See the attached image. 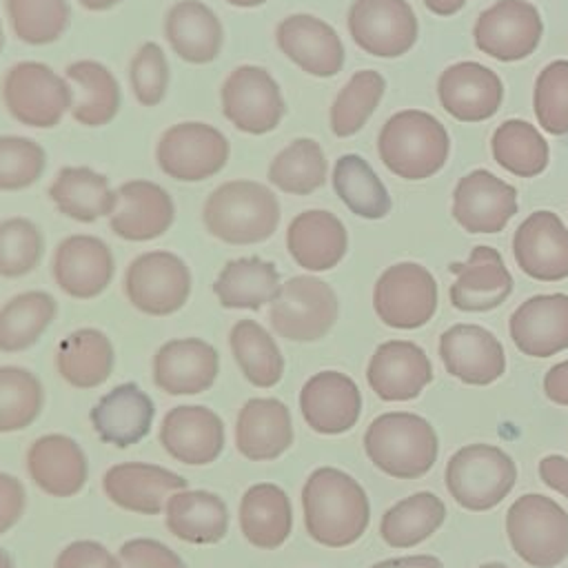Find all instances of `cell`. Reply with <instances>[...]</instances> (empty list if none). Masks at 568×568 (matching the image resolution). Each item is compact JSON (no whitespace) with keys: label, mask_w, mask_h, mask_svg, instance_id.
I'll return each instance as SVG.
<instances>
[{"label":"cell","mask_w":568,"mask_h":568,"mask_svg":"<svg viewBox=\"0 0 568 568\" xmlns=\"http://www.w3.org/2000/svg\"><path fill=\"white\" fill-rule=\"evenodd\" d=\"M366 382L384 402H408L433 382V364L415 342L388 339L371 355Z\"/></svg>","instance_id":"cell-24"},{"label":"cell","mask_w":568,"mask_h":568,"mask_svg":"<svg viewBox=\"0 0 568 568\" xmlns=\"http://www.w3.org/2000/svg\"><path fill=\"white\" fill-rule=\"evenodd\" d=\"M158 437L164 453L186 466L213 464L222 455L226 439L220 415L200 404L169 408Z\"/></svg>","instance_id":"cell-16"},{"label":"cell","mask_w":568,"mask_h":568,"mask_svg":"<svg viewBox=\"0 0 568 568\" xmlns=\"http://www.w3.org/2000/svg\"><path fill=\"white\" fill-rule=\"evenodd\" d=\"M164 38L184 62L209 64L224 47V27L209 4L180 0L164 16Z\"/></svg>","instance_id":"cell-33"},{"label":"cell","mask_w":568,"mask_h":568,"mask_svg":"<svg viewBox=\"0 0 568 568\" xmlns=\"http://www.w3.org/2000/svg\"><path fill=\"white\" fill-rule=\"evenodd\" d=\"M437 98L455 120L479 122L499 111L504 84L493 69L479 62H455L437 78Z\"/></svg>","instance_id":"cell-26"},{"label":"cell","mask_w":568,"mask_h":568,"mask_svg":"<svg viewBox=\"0 0 568 568\" xmlns=\"http://www.w3.org/2000/svg\"><path fill=\"white\" fill-rule=\"evenodd\" d=\"M535 118L550 135L568 133V60H555L535 80Z\"/></svg>","instance_id":"cell-51"},{"label":"cell","mask_w":568,"mask_h":568,"mask_svg":"<svg viewBox=\"0 0 568 568\" xmlns=\"http://www.w3.org/2000/svg\"><path fill=\"white\" fill-rule=\"evenodd\" d=\"M171 69L158 42H142L129 62V84L142 106H158L169 91Z\"/></svg>","instance_id":"cell-52"},{"label":"cell","mask_w":568,"mask_h":568,"mask_svg":"<svg viewBox=\"0 0 568 568\" xmlns=\"http://www.w3.org/2000/svg\"><path fill=\"white\" fill-rule=\"evenodd\" d=\"M373 308L390 328H419L437 311V282L422 264H393L375 282Z\"/></svg>","instance_id":"cell-12"},{"label":"cell","mask_w":568,"mask_h":568,"mask_svg":"<svg viewBox=\"0 0 568 568\" xmlns=\"http://www.w3.org/2000/svg\"><path fill=\"white\" fill-rule=\"evenodd\" d=\"M231 155L229 138L206 122H178L155 144L160 171L180 182H202L220 173Z\"/></svg>","instance_id":"cell-10"},{"label":"cell","mask_w":568,"mask_h":568,"mask_svg":"<svg viewBox=\"0 0 568 568\" xmlns=\"http://www.w3.org/2000/svg\"><path fill=\"white\" fill-rule=\"evenodd\" d=\"M175 220L173 197L151 180H129L118 186V204L109 229L124 242H149L164 235Z\"/></svg>","instance_id":"cell-25"},{"label":"cell","mask_w":568,"mask_h":568,"mask_svg":"<svg viewBox=\"0 0 568 568\" xmlns=\"http://www.w3.org/2000/svg\"><path fill=\"white\" fill-rule=\"evenodd\" d=\"M189 488V481L158 464L122 462L102 475V490L111 504L138 515H160L166 499Z\"/></svg>","instance_id":"cell-19"},{"label":"cell","mask_w":568,"mask_h":568,"mask_svg":"<svg viewBox=\"0 0 568 568\" xmlns=\"http://www.w3.org/2000/svg\"><path fill=\"white\" fill-rule=\"evenodd\" d=\"M544 393L550 402L568 406V359L550 366L544 377Z\"/></svg>","instance_id":"cell-57"},{"label":"cell","mask_w":568,"mask_h":568,"mask_svg":"<svg viewBox=\"0 0 568 568\" xmlns=\"http://www.w3.org/2000/svg\"><path fill=\"white\" fill-rule=\"evenodd\" d=\"M4 11L13 36L31 47L58 42L69 22V0H4Z\"/></svg>","instance_id":"cell-47"},{"label":"cell","mask_w":568,"mask_h":568,"mask_svg":"<svg viewBox=\"0 0 568 568\" xmlns=\"http://www.w3.org/2000/svg\"><path fill=\"white\" fill-rule=\"evenodd\" d=\"M122 568H186L182 557L166 544L149 537L126 539L118 550Z\"/></svg>","instance_id":"cell-53"},{"label":"cell","mask_w":568,"mask_h":568,"mask_svg":"<svg viewBox=\"0 0 568 568\" xmlns=\"http://www.w3.org/2000/svg\"><path fill=\"white\" fill-rule=\"evenodd\" d=\"M517 213V189L486 169L464 175L453 191V217L468 233H499Z\"/></svg>","instance_id":"cell-21"},{"label":"cell","mask_w":568,"mask_h":568,"mask_svg":"<svg viewBox=\"0 0 568 568\" xmlns=\"http://www.w3.org/2000/svg\"><path fill=\"white\" fill-rule=\"evenodd\" d=\"M82 9L87 11H109L113 9L115 4H120L122 0H78Z\"/></svg>","instance_id":"cell-60"},{"label":"cell","mask_w":568,"mask_h":568,"mask_svg":"<svg viewBox=\"0 0 568 568\" xmlns=\"http://www.w3.org/2000/svg\"><path fill=\"white\" fill-rule=\"evenodd\" d=\"M51 275L64 295L93 300L113 282L115 257L102 237L75 233L58 242L51 257Z\"/></svg>","instance_id":"cell-15"},{"label":"cell","mask_w":568,"mask_h":568,"mask_svg":"<svg viewBox=\"0 0 568 568\" xmlns=\"http://www.w3.org/2000/svg\"><path fill=\"white\" fill-rule=\"evenodd\" d=\"M366 457L395 479H417L437 462V433L428 419L406 410L375 417L364 433Z\"/></svg>","instance_id":"cell-4"},{"label":"cell","mask_w":568,"mask_h":568,"mask_svg":"<svg viewBox=\"0 0 568 568\" xmlns=\"http://www.w3.org/2000/svg\"><path fill=\"white\" fill-rule=\"evenodd\" d=\"M47 193L62 215L82 224L111 215L118 204V191L111 189L109 178L91 166H62Z\"/></svg>","instance_id":"cell-37"},{"label":"cell","mask_w":568,"mask_h":568,"mask_svg":"<svg viewBox=\"0 0 568 568\" xmlns=\"http://www.w3.org/2000/svg\"><path fill=\"white\" fill-rule=\"evenodd\" d=\"M515 346L530 357H550L568 348V295H535L521 302L508 322Z\"/></svg>","instance_id":"cell-28"},{"label":"cell","mask_w":568,"mask_h":568,"mask_svg":"<svg viewBox=\"0 0 568 568\" xmlns=\"http://www.w3.org/2000/svg\"><path fill=\"white\" fill-rule=\"evenodd\" d=\"M293 419L277 397H251L235 419V448L251 462H271L293 446Z\"/></svg>","instance_id":"cell-30"},{"label":"cell","mask_w":568,"mask_h":568,"mask_svg":"<svg viewBox=\"0 0 568 568\" xmlns=\"http://www.w3.org/2000/svg\"><path fill=\"white\" fill-rule=\"evenodd\" d=\"M224 2H229V4H233L237 9H253V7H260V4H264L268 0H224Z\"/></svg>","instance_id":"cell-61"},{"label":"cell","mask_w":568,"mask_h":568,"mask_svg":"<svg viewBox=\"0 0 568 568\" xmlns=\"http://www.w3.org/2000/svg\"><path fill=\"white\" fill-rule=\"evenodd\" d=\"M222 115L248 135L271 133L286 113V102L275 78L257 64L235 67L220 87Z\"/></svg>","instance_id":"cell-11"},{"label":"cell","mask_w":568,"mask_h":568,"mask_svg":"<svg viewBox=\"0 0 568 568\" xmlns=\"http://www.w3.org/2000/svg\"><path fill=\"white\" fill-rule=\"evenodd\" d=\"M268 182L288 195H311L324 186L328 162L317 140L297 138L288 142L268 164Z\"/></svg>","instance_id":"cell-44"},{"label":"cell","mask_w":568,"mask_h":568,"mask_svg":"<svg viewBox=\"0 0 568 568\" xmlns=\"http://www.w3.org/2000/svg\"><path fill=\"white\" fill-rule=\"evenodd\" d=\"M386 91V80L379 71H355L335 95L328 109V124L337 138L355 135L379 106Z\"/></svg>","instance_id":"cell-46"},{"label":"cell","mask_w":568,"mask_h":568,"mask_svg":"<svg viewBox=\"0 0 568 568\" xmlns=\"http://www.w3.org/2000/svg\"><path fill=\"white\" fill-rule=\"evenodd\" d=\"M164 526L180 541L217 544L229 532V508L217 493L184 488L166 499Z\"/></svg>","instance_id":"cell-34"},{"label":"cell","mask_w":568,"mask_h":568,"mask_svg":"<svg viewBox=\"0 0 568 568\" xmlns=\"http://www.w3.org/2000/svg\"><path fill=\"white\" fill-rule=\"evenodd\" d=\"M53 568H122V564L104 544L78 539L58 552Z\"/></svg>","instance_id":"cell-54"},{"label":"cell","mask_w":568,"mask_h":568,"mask_svg":"<svg viewBox=\"0 0 568 568\" xmlns=\"http://www.w3.org/2000/svg\"><path fill=\"white\" fill-rule=\"evenodd\" d=\"M0 95L7 113L31 129L58 126L75 100L71 82L49 64L36 60H22L9 67Z\"/></svg>","instance_id":"cell-5"},{"label":"cell","mask_w":568,"mask_h":568,"mask_svg":"<svg viewBox=\"0 0 568 568\" xmlns=\"http://www.w3.org/2000/svg\"><path fill=\"white\" fill-rule=\"evenodd\" d=\"M517 266L532 280L559 282L568 277V229L552 211L530 213L513 235Z\"/></svg>","instance_id":"cell-22"},{"label":"cell","mask_w":568,"mask_h":568,"mask_svg":"<svg viewBox=\"0 0 568 568\" xmlns=\"http://www.w3.org/2000/svg\"><path fill=\"white\" fill-rule=\"evenodd\" d=\"M353 42L377 58H399L417 42V16L406 0H355L346 16Z\"/></svg>","instance_id":"cell-13"},{"label":"cell","mask_w":568,"mask_h":568,"mask_svg":"<svg viewBox=\"0 0 568 568\" xmlns=\"http://www.w3.org/2000/svg\"><path fill=\"white\" fill-rule=\"evenodd\" d=\"M58 315V302L47 291H24L0 306V351L31 348Z\"/></svg>","instance_id":"cell-40"},{"label":"cell","mask_w":568,"mask_h":568,"mask_svg":"<svg viewBox=\"0 0 568 568\" xmlns=\"http://www.w3.org/2000/svg\"><path fill=\"white\" fill-rule=\"evenodd\" d=\"M44 235L40 226L22 215L0 220V277L18 280L40 266Z\"/></svg>","instance_id":"cell-49"},{"label":"cell","mask_w":568,"mask_h":568,"mask_svg":"<svg viewBox=\"0 0 568 568\" xmlns=\"http://www.w3.org/2000/svg\"><path fill=\"white\" fill-rule=\"evenodd\" d=\"M153 417L155 404L135 382L118 384L89 413L95 435L115 448H129L142 442L151 433Z\"/></svg>","instance_id":"cell-29"},{"label":"cell","mask_w":568,"mask_h":568,"mask_svg":"<svg viewBox=\"0 0 568 568\" xmlns=\"http://www.w3.org/2000/svg\"><path fill=\"white\" fill-rule=\"evenodd\" d=\"M457 275L450 284V304L466 313L493 311L513 293V275L493 246H475L466 262L453 264Z\"/></svg>","instance_id":"cell-32"},{"label":"cell","mask_w":568,"mask_h":568,"mask_svg":"<svg viewBox=\"0 0 568 568\" xmlns=\"http://www.w3.org/2000/svg\"><path fill=\"white\" fill-rule=\"evenodd\" d=\"M450 140L444 124L419 109L393 113L379 135L377 153L384 166L404 180H426L448 160Z\"/></svg>","instance_id":"cell-3"},{"label":"cell","mask_w":568,"mask_h":568,"mask_svg":"<svg viewBox=\"0 0 568 568\" xmlns=\"http://www.w3.org/2000/svg\"><path fill=\"white\" fill-rule=\"evenodd\" d=\"M333 189L346 209L364 220H379L390 211V195L373 166L355 153L337 158L333 166Z\"/></svg>","instance_id":"cell-43"},{"label":"cell","mask_w":568,"mask_h":568,"mask_svg":"<svg viewBox=\"0 0 568 568\" xmlns=\"http://www.w3.org/2000/svg\"><path fill=\"white\" fill-rule=\"evenodd\" d=\"M191 268L186 262L164 248L135 255L122 277L129 304L151 317L178 313L191 295Z\"/></svg>","instance_id":"cell-9"},{"label":"cell","mask_w":568,"mask_h":568,"mask_svg":"<svg viewBox=\"0 0 568 568\" xmlns=\"http://www.w3.org/2000/svg\"><path fill=\"white\" fill-rule=\"evenodd\" d=\"M513 550L532 568H555L568 557V513L539 493L521 495L506 513Z\"/></svg>","instance_id":"cell-6"},{"label":"cell","mask_w":568,"mask_h":568,"mask_svg":"<svg viewBox=\"0 0 568 568\" xmlns=\"http://www.w3.org/2000/svg\"><path fill=\"white\" fill-rule=\"evenodd\" d=\"M339 315L333 286L315 275H293L280 284L268 304V324L275 335L291 342L322 339Z\"/></svg>","instance_id":"cell-8"},{"label":"cell","mask_w":568,"mask_h":568,"mask_svg":"<svg viewBox=\"0 0 568 568\" xmlns=\"http://www.w3.org/2000/svg\"><path fill=\"white\" fill-rule=\"evenodd\" d=\"M237 521L244 539L260 550L280 548L293 530V506L277 484H253L240 499Z\"/></svg>","instance_id":"cell-35"},{"label":"cell","mask_w":568,"mask_h":568,"mask_svg":"<svg viewBox=\"0 0 568 568\" xmlns=\"http://www.w3.org/2000/svg\"><path fill=\"white\" fill-rule=\"evenodd\" d=\"M437 351L444 368L470 386H488L506 371L501 342L477 324H453L439 335Z\"/></svg>","instance_id":"cell-20"},{"label":"cell","mask_w":568,"mask_h":568,"mask_svg":"<svg viewBox=\"0 0 568 568\" xmlns=\"http://www.w3.org/2000/svg\"><path fill=\"white\" fill-rule=\"evenodd\" d=\"M282 217L275 193L255 180H229L215 186L202 206L204 229L220 242L246 246L268 240Z\"/></svg>","instance_id":"cell-2"},{"label":"cell","mask_w":568,"mask_h":568,"mask_svg":"<svg viewBox=\"0 0 568 568\" xmlns=\"http://www.w3.org/2000/svg\"><path fill=\"white\" fill-rule=\"evenodd\" d=\"M113 366L115 348L100 328H75L58 344L55 371L73 388H98L111 377Z\"/></svg>","instance_id":"cell-36"},{"label":"cell","mask_w":568,"mask_h":568,"mask_svg":"<svg viewBox=\"0 0 568 568\" xmlns=\"http://www.w3.org/2000/svg\"><path fill=\"white\" fill-rule=\"evenodd\" d=\"M468 0H424L426 9L435 16H453L457 13Z\"/></svg>","instance_id":"cell-59"},{"label":"cell","mask_w":568,"mask_h":568,"mask_svg":"<svg viewBox=\"0 0 568 568\" xmlns=\"http://www.w3.org/2000/svg\"><path fill=\"white\" fill-rule=\"evenodd\" d=\"M47 169V151L24 135H0V191H24Z\"/></svg>","instance_id":"cell-50"},{"label":"cell","mask_w":568,"mask_h":568,"mask_svg":"<svg viewBox=\"0 0 568 568\" xmlns=\"http://www.w3.org/2000/svg\"><path fill=\"white\" fill-rule=\"evenodd\" d=\"M286 251L297 266L311 273L331 271L348 251V231L335 213L308 209L288 222Z\"/></svg>","instance_id":"cell-31"},{"label":"cell","mask_w":568,"mask_h":568,"mask_svg":"<svg viewBox=\"0 0 568 568\" xmlns=\"http://www.w3.org/2000/svg\"><path fill=\"white\" fill-rule=\"evenodd\" d=\"M302 510L308 537L328 548L355 544L371 521L366 490L355 477L333 466H320L306 477Z\"/></svg>","instance_id":"cell-1"},{"label":"cell","mask_w":568,"mask_h":568,"mask_svg":"<svg viewBox=\"0 0 568 568\" xmlns=\"http://www.w3.org/2000/svg\"><path fill=\"white\" fill-rule=\"evenodd\" d=\"M539 477L548 488L568 497V459L564 455H546L539 462Z\"/></svg>","instance_id":"cell-56"},{"label":"cell","mask_w":568,"mask_h":568,"mask_svg":"<svg viewBox=\"0 0 568 568\" xmlns=\"http://www.w3.org/2000/svg\"><path fill=\"white\" fill-rule=\"evenodd\" d=\"M517 466L513 457L493 444H468L446 464V488L466 510L495 508L515 486Z\"/></svg>","instance_id":"cell-7"},{"label":"cell","mask_w":568,"mask_h":568,"mask_svg":"<svg viewBox=\"0 0 568 568\" xmlns=\"http://www.w3.org/2000/svg\"><path fill=\"white\" fill-rule=\"evenodd\" d=\"M300 413L311 430L320 435H342L362 415V393L353 377L339 371L311 375L300 390Z\"/></svg>","instance_id":"cell-23"},{"label":"cell","mask_w":568,"mask_h":568,"mask_svg":"<svg viewBox=\"0 0 568 568\" xmlns=\"http://www.w3.org/2000/svg\"><path fill=\"white\" fill-rule=\"evenodd\" d=\"M0 568H16L11 555L4 548H0Z\"/></svg>","instance_id":"cell-62"},{"label":"cell","mask_w":568,"mask_h":568,"mask_svg":"<svg viewBox=\"0 0 568 568\" xmlns=\"http://www.w3.org/2000/svg\"><path fill=\"white\" fill-rule=\"evenodd\" d=\"M27 508V490L22 481L9 473H0V535L13 528Z\"/></svg>","instance_id":"cell-55"},{"label":"cell","mask_w":568,"mask_h":568,"mask_svg":"<svg viewBox=\"0 0 568 568\" xmlns=\"http://www.w3.org/2000/svg\"><path fill=\"white\" fill-rule=\"evenodd\" d=\"M220 373V355L200 337L164 342L151 362L153 384L166 395H200L209 390Z\"/></svg>","instance_id":"cell-18"},{"label":"cell","mask_w":568,"mask_h":568,"mask_svg":"<svg viewBox=\"0 0 568 568\" xmlns=\"http://www.w3.org/2000/svg\"><path fill=\"white\" fill-rule=\"evenodd\" d=\"M479 568H508L506 564H499V561H490V564H481Z\"/></svg>","instance_id":"cell-63"},{"label":"cell","mask_w":568,"mask_h":568,"mask_svg":"<svg viewBox=\"0 0 568 568\" xmlns=\"http://www.w3.org/2000/svg\"><path fill=\"white\" fill-rule=\"evenodd\" d=\"M541 33V16L528 0H497L479 13L473 27L475 47L499 62L528 58Z\"/></svg>","instance_id":"cell-14"},{"label":"cell","mask_w":568,"mask_h":568,"mask_svg":"<svg viewBox=\"0 0 568 568\" xmlns=\"http://www.w3.org/2000/svg\"><path fill=\"white\" fill-rule=\"evenodd\" d=\"M371 568H444V564L433 555H408L377 561Z\"/></svg>","instance_id":"cell-58"},{"label":"cell","mask_w":568,"mask_h":568,"mask_svg":"<svg viewBox=\"0 0 568 568\" xmlns=\"http://www.w3.org/2000/svg\"><path fill=\"white\" fill-rule=\"evenodd\" d=\"M44 408L42 382L22 366H0V433H18Z\"/></svg>","instance_id":"cell-48"},{"label":"cell","mask_w":568,"mask_h":568,"mask_svg":"<svg viewBox=\"0 0 568 568\" xmlns=\"http://www.w3.org/2000/svg\"><path fill=\"white\" fill-rule=\"evenodd\" d=\"M64 78L78 87L71 106V118L78 124L104 126L115 120L122 106V89L109 67L98 60H75L67 64Z\"/></svg>","instance_id":"cell-39"},{"label":"cell","mask_w":568,"mask_h":568,"mask_svg":"<svg viewBox=\"0 0 568 568\" xmlns=\"http://www.w3.org/2000/svg\"><path fill=\"white\" fill-rule=\"evenodd\" d=\"M277 49L302 71L315 78H333L344 67V44L337 31L311 13H291L275 27Z\"/></svg>","instance_id":"cell-17"},{"label":"cell","mask_w":568,"mask_h":568,"mask_svg":"<svg viewBox=\"0 0 568 568\" xmlns=\"http://www.w3.org/2000/svg\"><path fill=\"white\" fill-rule=\"evenodd\" d=\"M493 160L513 175L535 178L548 166L546 138L526 120L501 122L490 138Z\"/></svg>","instance_id":"cell-45"},{"label":"cell","mask_w":568,"mask_h":568,"mask_svg":"<svg viewBox=\"0 0 568 568\" xmlns=\"http://www.w3.org/2000/svg\"><path fill=\"white\" fill-rule=\"evenodd\" d=\"M2 44H4V33H2V22H0V51H2Z\"/></svg>","instance_id":"cell-64"},{"label":"cell","mask_w":568,"mask_h":568,"mask_svg":"<svg viewBox=\"0 0 568 568\" xmlns=\"http://www.w3.org/2000/svg\"><path fill=\"white\" fill-rule=\"evenodd\" d=\"M31 481L51 497H73L89 479V462L82 446L62 433L38 437L27 450Z\"/></svg>","instance_id":"cell-27"},{"label":"cell","mask_w":568,"mask_h":568,"mask_svg":"<svg viewBox=\"0 0 568 568\" xmlns=\"http://www.w3.org/2000/svg\"><path fill=\"white\" fill-rule=\"evenodd\" d=\"M280 284L277 266L251 255L229 260L213 282V293L222 308L260 311L273 302Z\"/></svg>","instance_id":"cell-38"},{"label":"cell","mask_w":568,"mask_h":568,"mask_svg":"<svg viewBox=\"0 0 568 568\" xmlns=\"http://www.w3.org/2000/svg\"><path fill=\"white\" fill-rule=\"evenodd\" d=\"M446 519L444 501L428 490L393 504L379 521V535L390 548H413L426 541Z\"/></svg>","instance_id":"cell-42"},{"label":"cell","mask_w":568,"mask_h":568,"mask_svg":"<svg viewBox=\"0 0 568 568\" xmlns=\"http://www.w3.org/2000/svg\"><path fill=\"white\" fill-rule=\"evenodd\" d=\"M229 346L246 382L273 388L284 375V357L273 335L255 320H237L229 331Z\"/></svg>","instance_id":"cell-41"}]
</instances>
